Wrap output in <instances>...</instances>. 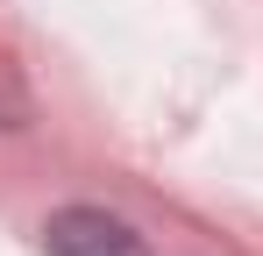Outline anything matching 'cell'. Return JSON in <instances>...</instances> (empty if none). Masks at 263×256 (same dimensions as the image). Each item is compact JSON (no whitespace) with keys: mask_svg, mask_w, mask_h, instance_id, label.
Returning a JSON list of instances; mask_svg holds the SVG:
<instances>
[{"mask_svg":"<svg viewBox=\"0 0 263 256\" xmlns=\"http://www.w3.org/2000/svg\"><path fill=\"white\" fill-rule=\"evenodd\" d=\"M43 249H50V256H149L128 221H114V213H100V207H64V213H50Z\"/></svg>","mask_w":263,"mask_h":256,"instance_id":"1","label":"cell"}]
</instances>
